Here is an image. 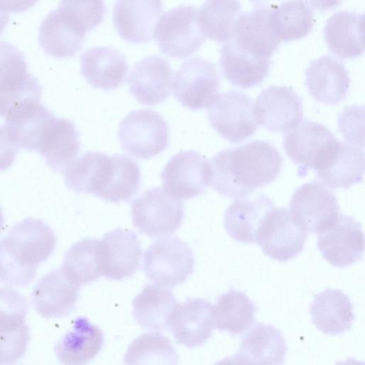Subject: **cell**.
Masks as SVG:
<instances>
[{"mask_svg": "<svg viewBox=\"0 0 365 365\" xmlns=\"http://www.w3.org/2000/svg\"><path fill=\"white\" fill-rule=\"evenodd\" d=\"M211 176L210 160L193 150H180L173 155L161 173L163 188L180 200L205 193Z\"/></svg>", "mask_w": 365, "mask_h": 365, "instance_id": "obj_10", "label": "cell"}, {"mask_svg": "<svg viewBox=\"0 0 365 365\" xmlns=\"http://www.w3.org/2000/svg\"><path fill=\"white\" fill-rule=\"evenodd\" d=\"M242 13L237 1H207L198 10V20L205 36L226 41L232 35L235 23Z\"/></svg>", "mask_w": 365, "mask_h": 365, "instance_id": "obj_40", "label": "cell"}, {"mask_svg": "<svg viewBox=\"0 0 365 365\" xmlns=\"http://www.w3.org/2000/svg\"><path fill=\"white\" fill-rule=\"evenodd\" d=\"M336 139L324 125L305 119L283 135V147L288 157L297 165L298 175L304 178L314 169L319 158Z\"/></svg>", "mask_w": 365, "mask_h": 365, "instance_id": "obj_17", "label": "cell"}, {"mask_svg": "<svg viewBox=\"0 0 365 365\" xmlns=\"http://www.w3.org/2000/svg\"><path fill=\"white\" fill-rule=\"evenodd\" d=\"M194 266L192 249L178 237L153 242L143 256V269L146 277L165 287L184 283L192 274Z\"/></svg>", "mask_w": 365, "mask_h": 365, "instance_id": "obj_5", "label": "cell"}, {"mask_svg": "<svg viewBox=\"0 0 365 365\" xmlns=\"http://www.w3.org/2000/svg\"><path fill=\"white\" fill-rule=\"evenodd\" d=\"M173 73L170 62L164 57H144L130 71L127 79L129 91L140 103H160L170 94Z\"/></svg>", "mask_w": 365, "mask_h": 365, "instance_id": "obj_21", "label": "cell"}, {"mask_svg": "<svg viewBox=\"0 0 365 365\" xmlns=\"http://www.w3.org/2000/svg\"><path fill=\"white\" fill-rule=\"evenodd\" d=\"M163 10V2L159 0H118L113 6V24L125 40L145 43L153 37Z\"/></svg>", "mask_w": 365, "mask_h": 365, "instance_id": "obj_22", "label": "cell"}, {"mask_svg": "<svg viewBox=\"0 0 365 365\" xmlns=\"http://www.w3.org/2000/svg\"><path fill=\"white\" fill-rule=\"evenodd\" d=\"M307 235L287 209L274 207L258 229L255 243L270 258L285 262L302 251Z\"/></svg>", "mask_w": 365, "mask_h": 365, "instance_id": "obj_12", "label": "cell"}, {"mask_svg": "<svg viewBox=\"0 0 365 365\" xmlns=\"http://www.w3.org/2000/svg\"><path fill=\"white\" fill-rule=\"evenodd\" d=\"M324 36L329 49L346 58L360 56L364 49V14L339 11L327 20Z\"/></svg>", "mask_w": 365, "mask_h": 365, "instance_id": "obj_35", "label": "cell"}, {"mask_svg": "<svg viewBox=\"0 0 365 365\" xmlns=\"http://www.w3.org/2000/svg\"><path fill=\"white\" fill-rule=\"evenodd\" d=\"M292 219L307 232L319 233L340 213L336 196L319 181L299 187L289 203Z\"/></svg>", "mask_w": 365, "mask_h": 365, "instance_id": "obj_13", "label": "cell"}, {"mask_svg": "<svg viewBox=\"0 0 365 365\" xmlns=\"http://www.w3.org/2000/svg\"><path fill=\"white\" fill-rule=\"evenodd\" d=\"M32 2L0 1V36L9 21V13L26 9Z\"/></svg>", "mask_w": 365, "mask_h": 365, "instance_id": "obj_43", "label": "cell"}, {"mask_svg": "<svg viewBox=\"0 0 365 365\" xmlns=\"http://www.w3.org/2000/svg\"><path fill=\"white\" fill-rule=\"evenodd\" d=\"M214 328V306L202 298H187L178 303L169 323L175 341L189 348L204 344Z\"/></svg>", "mask_w": 365, "mask_h": 365, "instance_id": "obj_19", "label": "cell"}, {"mask_svg": "<svg viewBox=\"0 0 365 365\" xmlns=\"http://www.w3.org/2000/svg\"><path fill=\"white\" fill-rule=\"evenodd\" d=\"M273 208V201L264 194L252 200L233 201L225 212L224 227L227 233L237 242H255L258 229Z\"/></svg>", "mask_w": 365, "mask_h": 365, "instance_id": "obj_31", "label": "cell"}, {"mask_svg": "<svg viewBox=\"0 0 365 365\" xmlns=\"http://www.w3.org/2000/svg\"><path fill=\"white\" fill-rule=\"evenodd\" d=\"M105 12L103 1H61L40 24L41 47L57 58L75 55L81 48L86 32L103 21Z\"/></svg>", "mask_w": 365, "mask_h": 365, "instance_id": "obj_3", "label": "cell"}, {"mask_svg": "<svg viewBox=\"0 0 365 365\" xmlns=\"http://www.w3.org/2000/svg\"><path fill=\"white\" fill-rule=\"evenodd\" d=\"M364 160L363 149L336 138L325 150L314 170L324 185L331 189H348L362 180Z\"/></svg>", "mask_w": 365, "mask_h": 365, "instance_id": "obj_15", "label": "cell"}, {"mask_svg": "<svg viewBox=\"0 0 365 365\" xmlns=\"http://www.w3.org/2000/svg\"><path fill=\"white\" fill-rule=\"evenodd\" d=\"M3 224H4V215H3L2 210L0 207V232H1V227L3 226Z\"/></svg>", "mask_w": 365, "mask_h": 365, "instance_id": "obj_46", "label": "cell"}, {"mask_svg": "<svg viewBox=\"0 0 365 365\" xmlns=\"http://www.w3.org/2000/svg\"><path fill=\"white\" fill-rule=\"evenodd\" d=\"M55 114L41 99H26L6 115L4 125L19 148L36 150L40 138Z\"/></svg>", "mask_w": 365, "mask_h": 365, "instance_id": "obj_24", "label": "cell"}, {"mask_svg": "<svg viewBox=\"0 0 365 365\" xmlns=\"http://www.w3.org/2000/svg\"><path fill=\"white\" fill-rule=\"evenodd\" d=\"M26 299L17 290L0 287V365H12L24 354L29 341Z\"/></svg>", "mask_w": 365, "mask_h": 365, "instance_id": "obj_9", "label": "cell"}, {"mask_svg": "<svg viewBox=\"0 0 365 365\" xmlns=\"http://www.w3.org/2000/svg\"><path fill=\"white\" fill-rule=\"evenodd\" d=\"M113 166L112 156L101 152H86L65 168V184L76 192L97 197L106 185Z\"/></svg>", "mask_w": 365, "mask_h": 365, "instance_id": "obj_32", "label": "cell"}, {"mask_svg": "<svg viewBox=\"0 0 365 365\" xmlns=\"http://www.w3.org/2000/svg\"><path fill=\"white\" fill-rule=\"evenodd\" d=\"M128 68L125 57L110 46H93L81 56V73L85 80L91 86L105 91L118 87Z\"/></svg>", "mask_w": 365, "mask_h": 365, "instance_id": "obj_27", "label": "cell"}, {"mask_svg": "<svg viewBox=\"0 0 365 365\" xmlns=\"http://www.w3.org/2000/svg\"><path fill=\"white\" fill-rule=\"evenodd\" d=\"M317 246L322 257L336 267H346L362 258L364 237L361 226L352 217L339 213L318 233Z\"/></svg>", "mask_w": 365, "mask_h": 365, "instance_id": "obj_14", "label": "cell"}, {"mask_svg": "<svg viewBox=\"0 0 365 365\" xmlns=\"http://www.w3.org/2000/svg\"><path fill=\"white\" fill-rule=\"evenodd\" d=\"M124 365H178V355L171 341L160 333H144L128 346Z\"/></svg>", "mask_w": 365, "mask_h": 365, "instance_id": "obj_39", "label": "cell"}, {"mask_svg": "<svg viewBox=\"0 0 365 365\" xmlns=\"http://www.w3.org/2000/svg\"><path fill=\"white\" fill-rule=\"evenodd\" d=\"M214 365H250L237 354L216 362Z\"/></svg>", "mask_w": 365, "mask_h": 365, "instance_id": "obj_44", "label": "cell"}, {"mask_svg": "<svg viewBox=\"0 0 365 365\" xmlns=\"http://www.w3.org/2000/svg\"><path fill=\"white\" fill-rule=\"evenodd\" d=\"M19 149L11 139L4 124L0 123V171L6 170L13 164Z\"/></svg>", "mask_w": 365, "mask_h": 365, "instance_id": "obj_42", "label": "cell"}, {"mask_svg": "<svg viewBox=\"0 0 365 365\" xmlns=\"http://www.w3.org/2000/svg\"><path fill=\"white\" fill-rule=\"evenodd\" d=\"M112 158L111 175L97 197L110 202H128L140 188V168L136 161L125 154H115Z\"/></svg>", "mask_w": 365, "mask_h": 365, "instance_id": "obj_41", "label": "cell"}, {"mask_svg": "<svg viewBox=\"0 0 365 365\" xmlns=\"http://www.w3.org/2000/svg\"><path fill=\"white\" fill-rule=\"evenodd\" d=\"M287 351L282 331L271 324L257 322L242 337L236 354L250 365H282Z\"/></svg>", "mask_w": 365, "mask_h": 365, "instance_id": "obj_30", "label": "cell"}, {"mask_svg": "<svg viewBox=\"0 0 365 365\" xmlns=\"http://www.w3.org/2000/svg\"><path fill=\"white\" fill-rule=\"evenodd\" d=\"M256 311L245 292L231 289L220 294L214 306L215 327L232 335L240 334L254 322Z\"/></svg>", "mask_w": 365, "mask_h": 365, "instance_id": "obj_36", "label": "cell"}, {"mask_svg": "<svg viewBox=\"0 0 365 365\" xmlns=\"http://www.w3.org/2000/svg\"><path fill=\"white\" fill-rule=\"evenodd\" d=\"M118 137L125 151L136 158H149L168 147L169 125L154 110H133L120 121Z\"/></svg>", "mask_w": 365, "mask_h": 365, "instance_id": "obj_7", "label": "cell"}, {"mask_svg": "<svg viewBox=\"0 0 365 365\" xmlns=\"http://www.w3.org/2000/svg\"><path fill=\"white\" fill-rule=\"evenodd\" d=\"M103 276L121 280L132 277L140 265L142 248L137 235L130 230L117 228L103 235Z\"/></svg>", "mask_w": 365, "mask_h": 365, "instance_id": "obj_23", "label": "cell"}, {"mask_svg": "<svg viewBox=\"0 0 365 365\" xmlns=\"http://www.w3.org/2000/svg\"><path fill=\"white\" fill-rule=\"evenodd\" d=\"M162 53L184 58L197 51L205 41L194 6L180 4L163 13L158 19L154 34Z\"/></svg>", "mask_w": 365, "mask_h": 365, "instance_id": "obj_6", "label": "cell"}, {"mask_svg": "<svg viewBox=\"0 0 365 365\" xmlns=\"http://www.w3.org/2000/svg\"><path fill=\"white\" fill-rule=\"evenodd\" d=\"M79 150V135L73 122L55 116L44 130L36 151L53 170L61 172L75 160Z\"/></svg>", "mask_w": 365, "mask_h": 365, "instance_id": "obj_26", "label": "cell"}, {"mask_svg": "<svg viewBox=\"0 0 365 365\" xmlns=\"http://www.w3.org/2000/svg\"><path fill=\"white\" fill-rule=\"evenodd\" d=\"M130 213L133 225L141 233L150 237L169 236L182 224L183 202L155 187L133 201Z\"/></svg>", "mask_w": 365, "mask_h": 365, "instance_id": "obj_4", "label": "cell"}, {"mask_svg": "<svg viewBox=\"0 0 365 365\" xmlns=\"http://www.w3.org/2000/svg\"><path fill=\"white\" fill-rule=\"evenodd\" d=\"M178 304L170 289L148 284L133 300V315L144 329L160 333L169 329L170 317Z\"/></svg>", "mask_w": 365, "mask_h": 365, "instance_id": "obj_29", "label": "cell"}, {"mask_svg": "<svg viewBox=\"0 0 365 365\" xmlns=\"http://www.w3.org/2000/svg\"><path fill=\"white\" fill-rule=\"evenodd\" d=\"M305 84L317 101L336 104L346 96L350 78L341 61L324 55L309 62L305 70Z\"/></svg>", "mask_w": 365, "mask_h": 365, "instance_id": "obj_25", "label": "cell"}, {"mask_svg": "<svg viewBox=\"0 0 365 365\" xmlns=\"http://www.w3.org/2000/svg\"><path fill=\"white\" fill-rule=\"evenodd\" d=\"M61 267L80 286L103 276L101 240L86 237L73 244L66 252Z\"/></svg>", "mask_w": 365, "mask_h": 365, "instance_id": "obj_37", "label": "cell"}, {"mask_svg": "<svg viewBox=\"0 0 365 365\" xmlns=\"http://www.w3.org/2000/svg\"><path fill=\"white\" fill-rule=\"evenodd\" d=\"M79 290L80 285L61 266L38 280L32 290V302L43 317H62L74 309Z\"/></svg>", "mask_w": 365, "mask_h": 365, "instance_id": "obj_20", "label": "cell"}, {"mask_svg": "<svg viewBox=\"0 0 365 365\" xmlns=\"http://www.w3.org/2000/svg\"><path fill=\"white\" fill-rule=\"evenodd\" d=\"M253 103L247 94L237 91L217 93L207 106L212 127L225 139L239 143L252 135L257 128Z\"/></svg>", "mask_w": 365, "mask_h": 365, "instance_id": "obj_8", "label": "cell"}, {"mask_svg": "<svg viewBox=\"0 0 365 365\" xmlns=\"http://www.w3.org/2000/svg\"><path fill=\"white\" fill-rule=\"evenodd\" d=\"M302 99L290 87L271 86L263 89L253 104L257 123L272 131H287L301 121Z\"/></svg>", "mask_w": 365, "mask_h": 365, "instance_id": "obj_16", "label": "cell"}, {"mask_svg": "<svg viewBox=\"0 0 365 365\" xmlns=\"http://www.w3.org/2000/svg\"><path fill=\"white\" fill-rule=\"evenodd\" d=\"M272 23L281 43L305 36L314 25V13L308 1H287L273 5Z\"/></svg>", "mask_w": 365, "mask_h": 365, "instance_id": "obj_38", "label": "cell"}, {"mask_svg": "<svg viewBox=\"0 0 365 365\" xmlns=\"http://www.w3.org/2000/svg\"><path fill=\"white\" fill-rule=\"evenodd\" d=\"M335 365H364L363 361L356 360L354 358L349 357L345 361H339Z\"/></svg>", "mask_w": 365, "mask_h": 365, "instance_id": "obj_45", "label": "cell"}, {"mask_svg": "<svg viewBox=\"0 0 365 365\" xmlns=\"http://www.w3.org/2000/svg\"><path fill=\"white\" fill-rule=\"evenodd\" d=\"M220 76L216 65L200 58H190L180 65L173 82L175 98L192 110L207 107L217 95Z\"/></svg>", "mask_w": 365, "mask_h": 365, "instance_id": "obj_11", "label": "cell"}, {"mask_svg": "<svg viewBox=\"0 0 365 365\" xmlns=\"http://www.w3.org/2000/svg\"><path fill=\"white\" fill-rule=\"evenodd\" d=\"M282 162L278 150L265 140H253L223 150L210 161V185L221 195L242 198L272 182L278 176Z\"/></svg>", "mask_w": 365, "mask_h": 365, "instance_id": "obj_1", "label": "cell"}, {"mask_svg": "<svg viewBox=\"0 0 365 365\" xmlns=\"http://www.w3.org/2000/svg\"><path fill=\"white\" fill-rule=\"evenodd\" d=\"M272 6L257 2L252 9L240 14L231 37L238 46L255 56L270 58L280 43L272 26Z\"/></svg>", "mask_w": 365, "mask_h": 365, "instance_id": "obj_18", "label": "cell"}, {"mask_svg": "<svg viewBox=\"0 0 365 365\" xmlns=\"http://www.w3.org/2000/svg\"><path fill=\"white\" fill-rule=\"evenodd\" d=\"M220 62L226 78L232 85L246 88L259 84L267 76L270 58L250 53L230 38L221 47Z\"/></svg>", "mask_w": 365, "mask_h": 365, "instance_id": "obj_34", "label": "cell"}, {"mask_svg": "<svg viewBox=\"0 0 365 365\" xmlns=\"http://www.w3.org/2000/svg\"><path fill=\"white\" fill-rule=\"evenodd\" d=\"M103 345L101 329L87 318L79 317L72 329L58 341L54 351L63 365H84L98 355Z\"/></svg>", "mask_w": 365, "mask_h": 365, "instance_id": "obj_28", "label": "cell"}, {"mask_svg": "<svg viewBox=\"0 0 365 365\" xmlns=\"http://www.w3.org/2000/svg\"><path fill=\"white\" fill-rule=\"evenodd\" d=\"M309 312L315 327L329 335L349 330L355 318L349 297L339 289L327 288L315 294Z\"/></svg>", "mask_w": 365, "mask_h": 365, "instance_id": "obj_33", "label": "cell"}, {"mask_svg": "<svg viewBox=\"0 0 365 365\" xmlns=\"http://www.w3.org/2000/svg\"><path fill=\"white\" fill-rule=\"evenodd\" d=\"M56 239L41 220L17 222L0 240V282L26 287L35 277L38 266L53 252Z\"/></svg>", "mask_w": 365, "mask_h": 365, "instance_id": "obj_2", "label": "cell"}]
</instances>
